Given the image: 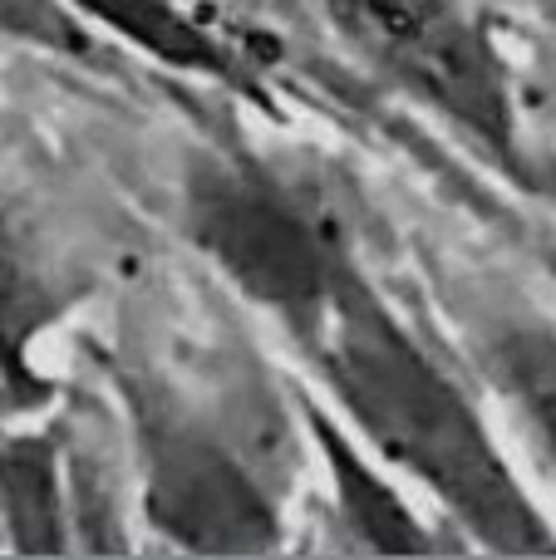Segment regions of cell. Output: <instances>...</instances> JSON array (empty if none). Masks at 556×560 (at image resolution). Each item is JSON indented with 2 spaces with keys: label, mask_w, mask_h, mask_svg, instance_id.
<instances>
[{
  "label": "cell",
  "mask_w": 556,
  "mask_h": 560,
  "mask_svg": "<svg viewBox=\"0 0 556 560\" xmlns=\"http://www.w3.org/2000/svg\"><path fill=\"white\" fill-rule=\"evenodd\" d=\"M163 183L167 232L266 325L325 408L399 472L463 551H556V522L518 472L433 315L390 280L384 232L335 163L246 133L242 108L183 94Z\"/></svg>",
  "instance_id": "6da1fadb"
},
{
  "label": "cell",
  "mask_w": 556,
  "mask_h": 560,
  "mask_svg": "<svg viewBox=\"0 0 556 560\" xmlns=\"http://www.w3.org/2000/svg\"><path fill=\"white\" fill-rule=\"evenodd\" d=\"M94 349V384L118 418L138 532L197 556H271L291 546L311 482V438L291 369H271L217 319L128 276Z\"/></svg>",
  "instance_id": "7a4b0ae2"
},
{
  "label": "cell",
  "mask_w": 556,
  "mask_h": 560,
  "mask_svg": "<svg viewBox=\"0 0 556 560\" xmlns=\"http://www.w3.org/2000/svg\"><path fill=\"white\" fill-rule=\"evenodd\" d=\"M118 276V226L0 98V433L59 398L55 339Z\"/></svg>",
  "instance_id": "3957f363"
},
{
  "label": "cell",
  "mask_w": 556,
  "mask_h": 560,
  "mask_svg": "<svg viewBox=\"0 0 556 560\" xmlns=\"http://www.w3.org/2000/svg\"><path fill=\"white\" fill-rule=\"evenodd\" d=\"M325 45L414 118L443 128V143L493 187L518 197L522 55L483 0H305Z\"/></svg>",
  "instance_id": "277c9868"
},
{
  "label": "cell",
  "mask_w": 556,
  "mask_h": 560,
  "mask_svg": "<svg viewBox=\"0 0 556 560\" xmlns=\"http://www.w3.org/2000/svg\"><path fill=\"white\" fill-rule=\"evenodd\" d=\"M134 532L124 438L99 384H65L45 413L0 433L5 551H134Z\"/></svg>",
  "instance_id": "5b68a950"
},
{
  "label": "cell",
  "mask_w": 556,
  "mask_h": 560,
  "mask_svg": "<svg viewBox=\"0 0 556 560\" xmlns=\"http://www.w3.org/2000/svg\"><path fill=\"white\" fill-rule=\"evenodd\" d=\"M424 276L433 325L556 502V315L459 256L433 252Z\"/></svg>",
  "instance_id": "8992f818"
},
{
  "label": "cell",
  "mask_w": 556,
  "mask_h": 560,
  "mask_svg": "<svg viewBox=\"0 0 556 560\" xmlns=\"http://www.w3.org/2000/svg\"><path fill=\"white\" fill-rule=\"evenodd\" d=\"M291 388L301 404V423L311 438V472L315 482V516L331 532V551L360 556H429V551H463L453 526L439 512H424L419 492L399 487V472L370 453L331 408L315 398V388L291 369Z\"/></svg>",
  "instance_id": "52a82bcc"
},
{
  "label": "cell",
  "mask_w": 556,
  "mask_h": 560,
  "mask_svg": "<svg viewBox=\"0 0 556 560\" xmlns=\"http://www.w3.org/2000/svg\"><path fill=\"white\" fill-rule=\"evenodd\" d=\"M20 49V55L49 59V65L79 69V74L99 79L124 94H143V89H163L148 79L124 49H114L99 30L69 10V0H0V49Z\"/></svg>",
  "instance_id": "ba28073f"
},
{
  "label": "cell",
  "mask_w": 556,
  "mask_h": 560,
  "mask_svg": "<svg viewBox=\"0 0 556 560\" xmlns=\"http://www.w3.org/2000/svg\"><path fill=\"white\" fill-rule=\"evenodd\" d=\"M518 197L556 226V59L522 55V114H518Z\"/></svg>",
  "instance_id": "9c48e42d"
},
{
  "label": "cell",
  "mask_w": 556,
  "mask_h": 560,
  "mask_svg": "<svg viewBox=\"0 0 556 560\" xmlns=\"http://www.w3.org/2000/svg\"><path fill=\"white\" fill-rule=\"evenodd\" d=\"M193 5L222 10V15H236V20H256V25H271V30H291V35L321 39L325 45V35L305 0H193Z\"/></svg>",
  "instance_id": "30bf717a"
},
{
  "label": "cell",
  "mask_w": 556,
  "mask_h": 560,
  "mask_svg": "<svg viewBox=\"0 0 556 560\" xmlns=\"http://www.w3.org/2000/svg\"><path fill=\"white\" fill-rule=\"evenodd\" d=\"M528 5L537 10V20H542V25H547L552 35H556V0H528Z\"/></svg>",
  "instance_id": "8fae6325"
}]
</instances>
